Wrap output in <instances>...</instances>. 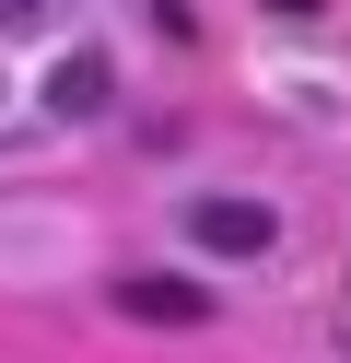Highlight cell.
Masks as SVG:
<instances>
[{
    "label": "cell",
    "mask_w": 351,
    "mask_h": 363,
    "mask_svg": "<svg viewBox=\"0 0 351 363\" xmlns=\"http://www.w3.org/2000/svg\"><path fill=\"white\" fill-rule=\"evenodd\" d=\"M199 235H211V246H269V211H246V199H199Z\"/></svg>",
    "instance_id": "6da1fadb"
}]
</instances>
